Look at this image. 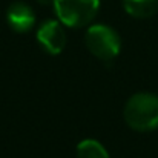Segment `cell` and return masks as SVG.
I'll return each instance as SVG.
<instances>
[{"mask_svg":"<svg viewBox=\"0 0 158 158\" xmlns=\"http://www.w3.org/2000/svg\"><path fill=\"white\" fill-rule=\"evenodd\" d=\"M126 124L137 132H151L158 129V95L138 92L129 97L123 109Z\"/></svg>","mask_w":158,"mask_h":158,"instance_id":"cell-1","label":"cell"},{"mask_svg":"<svg viewBox=\"0 0 158 158\" xmlns=\"http://www.w3.org/2000/svg\"><path fill=\"white\" fill-rule=\"evenodd\" d=\"M100 9V0H55L57 19L68 28H83L94 22Z\"/></svg>","mask_w":158,"mask_h":158,"instance_id":"cell-3","label":"cell"},{"mask_svg":"<svg viewBox=\"0 0 158 158\" xmlns=\"http://www.w3.org/2000/svg\"><path fill=\"white\" fill-rule=\"evenodd\" d=\"M77 158H110L106 148L97 140L86 138L77 146Z\"/></svg>","mask_w":158,"mask_h":158,"instance_id":"cell-7","label":"cell"},{"mask_svg":"<svg viewBox=\"0 0 158 158\" xmlns=\"http://www.w3.org/2000/svg\"><path fill=\"white\" fill-rule=\"evenodd\" d=\"M85 43L89 52L103 61L114 60L121 49V39L118 32L103 23L88 26L85 34Z\"/></svg>","mask_w":158,"mask_h":158,"instance_id":"cell-2","label":"cell"},{"mask_svg":"<svg viewBox=\"0 0 158 158\" xmlns=\"http://www.w3.org/2000/svg\"><path fill=\"white\" fill-rule=\"evenodd\" d=\"M124 11L134 19H149L158 12V0H121Z\"/></svg>","mask_w":158,"mask_h":158,"instance_id":"cell-6","label":"cell"},{"mask_svg":"<svg viewBox=\"0 0 158 158\" xmlns=\"http://www.w3.org/2000/svg\"><path fill=\"white\" fill-rule=\"evenodd\" d=\"M6 22L14 32L23 34L34 28L35 12L29 5L23 2H14L6 9Z\"/></svg>","mask_w":158,"mask_h":158,"instance_id":"cell-5","label":"cell"},{"mask_svg":"<svg viewBox=\"0 0 158 158\" xmlns=\"http://www.w3.org/2000/svg\"><path fill=\"white\" fill-rule=\"evenodd\" d=\"M37 3H40V5H43V6H49V5H52L55 3V0H35Z\"/></svg>","mask_w":158,"mask_h":158,"instance_id":"cell-8","label":"cell"},{"mask_svg":"<svg viewBox=\"0 0 158 158\" xmlns=\"http://www.w3.org/2000/svg\"><path fill=\"white\" fill-rule=\"evenodd\" d=\"M35 39L40 46L51 55H58L64 49L66 45V32L64 25L57 19H48L39 25L35 32Z\"/></svg>","mask_w":158,"mask_h":158,"instance_id":"cell-4","label":"cell"}]
</instances>
